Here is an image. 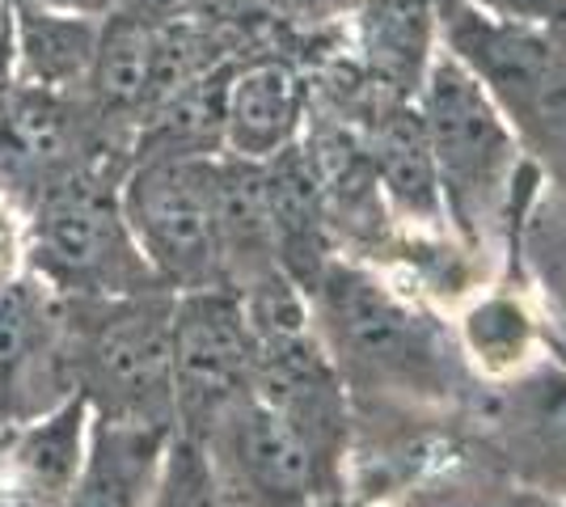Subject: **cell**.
<instances>
[{
	"label": "cell",
	"mask_w": 566,
	"mask_h": 507,
	"mask_svg": "<svg viewBox=\"0 0 566 507\" xmlns=\"http://www.w3.org/2000/svg\"><path fill=\"white\" fill-rule=\"evenodd\" d=\"M13 9H43V13H81V18H106L115 0H9Z\"/></svg>",
	"instance_id": "obj_22"
},
{
	"label": "cell",
	"mask_w": 566,
	"mask_h": 507,
	"mask_svg": "<svg viewBox=\"0 0 566 507\" xmlns=\"http://www.w3.org/2000/svg\"><path fill=\"white\" fill-rule=\"evenodd\" d=\"M174 432L148 423L90 419L81 474L60 507H148Z\"/></svg>",
	"instance_id": "obj_13"
},
{
	"label": "cell",
	"mask_w": 566,
	"mask_h": 507,
	"mask_svg": "<svg viewBox=\"0 0 566 507\" xmlns=\"http://www.w3.org/2000/svg\"><path fill=\"white\" fill-rule=\"evenodd\" d=\"M533 254H537V263H542L545 300L554 305L558 321L566 326V229H558V233H554V242L545 237Z\"/></svg>",
	"instance_id": "obj_20"
},
{
	"label": "cell",
	"mask_w": 566,
	"mask_h": 507,
	"mask_svg": "<svg viewBox=\"0 0 566 507\" xmlns=\"http://www.w3.org/2000/svg\"><path fill=\"white\" fill-rule=\"evenodd\" d=\"M427 4H431V9L440 13V22H444L449 13H457V9H461V4H470V0H427Z\"/></svg>",
	"instance_id": "obj_24"
},
{
	"label": "cell",
	"mask_w": 566,
	"mask_h": 507,
	"mask_svg": "<svg viewBox=\"0 0 566 507\" xmlns=\"http://www.w3.org/2000/svg\"><path fill=\"white\" fill-rule=\"evenodd\" d=\"M415 110L440 182L444 224H452L470 250H482L507 229V216L516 208V182L528 169L516 136L478 85V76L452 51L436 55L415 97Z\"/></svg>",
	"instance_id": "obj_2"
},
{
	"label": "cell",
	"mask_w": 566,
	"mask_h": 507,
	"mask_svg": "<svg viewBox=\"0 0 566 507\" xmlns=\"http://www.w3.org/2000/svg\"><path fill=\"white\" fill-rule=\"evenodd\" d=\"M380 178L385 191L415 224H444V203H440V182L427 152V136L415 102H401L394 119L380 131Z\"/></svg>",
	"instance_id": "obj_17"
},
{
	"label": "cell",
	"mask_w": 566,
	"mask_h": 507,
	"mask_svg": "<svg viewBox=\"0 0 566 507\" xmlns=\"http://www.w3.org/2000/svg\"><path fill=\"white\" fill-rule=\"evenodd\" d=\"M118 199L140 254L169 292L233 288L220 224V157L136 152Z\"/></svg>",
	"instance_id": "obj_6"
},
{
	"label": "cell",
	"mask_w": 566,
	"mask_h": 507,
	"mask_svg": "<svg viewBox=\"0 0 566 507\" xmlns=\"http://www.w3.org/2000/svg\"><path fill=\"white\" fill-rule=\"evenodd\" d=\"M195 440L237 507H308L347 495L326 478L308 444L262 402L254 389L233 398Z\"/></svg>",
	"instance_id": "obj_7"
},
{
	"label": "cell",
	"mask_w": 566,
	"mask_h": 507,
	"mask_svg": "<svg viewBox=\"0 0 566 507\" xmlns=\"http://www.w3.org/2000/svg\"><path fill=\"white\" fill-rule=\"evenodd\" d=\"M308 507H368V504H359V499H347V495H331V499H317V504H308Z\"/></svg>",
	"instance_id": "obj_25"
},
{
	"label": "cell",
	"mask_w": 566,
	"mask_h": 507,
	"mask_svg": "<svg viewBox=\"0 0 566 507\" xmlns=\"http://www.w3.org/2000/svg\"><path fill=\"white\" fill-rule=\"evenodd\" d=\"M486 427L516 486L566 495V363H528L495 381Z\"/></svg>",
	"instance_id": "obj_10"
},
{
	"label": "cell",
	"mask_w": 566,
	"mask_h": 507,
	"mask_svg": "<svg viewBox=\"0 0 566 507\" xmlns=\"http://www.w3.org/2000/svg\"><path fill=\"white\" fill-rule=\"evenodd\" d=\"M90 406L81 393L34 423L0 432V490L34 507H60L81 474L90 444Z\"/></svg>",
	"instance_id": "obj_12"
},
{
	"label": "cell",
	"mask_w": 566,
	"mask_h": 507,
	"mask_svg": "<svg viewBox=\"0 0 566 507\" xmlns=\"http://www.w3.org/2000/svg\"><path fill=\"white\" fill-rule=\"evenodd\" d=\"M473 9L520 25H542L554 34H566V0H470Z\"/></svg>",
	"instance_id": "obj_19"
},
{
	"label": "cell",
	"mask_w": 566,
	"mask_h": 507,
	"mask_svg": "<svg viewBox=\"0 0 566 507\" xmlns=\"http://www.w3.org/2000/svg\"><path fill=\"white\" fill-rule=\"evenodd\" d=\"M457 351L470 360L486 381H507L524 372L537 351V321L528 305L512 292H491L465 309L457 330Z\"/></svg>",
	"instance_id": "obj_16"
},
{
	"label": "cell",
	"mask_w": 566,
	"mask_h": 507,
	"mask_svg": "<svg viewBox=\"0 0 566 507\" xmlns=\"http://www.w3.org/2000/svg\"><path fill=\"white\" fill-rule=\"evenodd\" d=\"M0 507H34V504H25V499H13V495H4V490H0Z\"/></svg>",
	"instance_id": "obj_26"
},
{
	"label": "cell",
	"mask_w": 566,
	"mask_h": 507,
	"mask_svg": "<svg viewBox=\"0 0 566 507\" xmlns=\"http://www.w3.org/2000/svg\"><path fill=\"white\" fill-rule=\"evenodd\" d=\"M123 161L72 169L22 216V266L60 300H111L166 288L123 216Z\"/></svg>",
	"instance_id": "obj_3"
},
{
	"label": "cell",
	"mask_w": 566,
	"mask_h": 507,
	"mask_svg": "<svg viewBox=\"0 0 566 507\" xmlns=\"http://www.w3.org/2000/svg\"><path fill=\"white\" fill-rule=\"evenodd\" d=\"M102 18L13 9V85L81 94L94 68Z\"/></svg>",
	"instance_id": "obj_15"
},
{
	"label": "cell",
	"mask_w": 566,
	"mask_h": 507,
	"mask_svg": "<svg viewBox=\"0 0 566 507\" xmlns=\"http://www.w3.org/2000/svg\"><path fill=\"white\" fill-rule=\"evenodd\" d=\"M440 39L499 106L520 152L566 191V34L461 4L440 22Z\"/></svg>",
	"instance_id": "obj_5"
},
{
	"label": "cell",
	"mask_w": 566,
	"mask_h": 507,
	"mask_svg": "<svg viewBox=\"0 0 566 507\" xmlns=\"http://www.w3.org/2000/svg\"><path fill=\"white\" fill-rule=\"evenodd\" d=\"M18 266H22V216L0 194V275H9Z\"/></svg>",
	"instance_id": "obj_21"
},
{
	"label": "cell",
	"mask_w": 566,
	"mask_h": 507,
	"mask_svg": "<svg viewBox=\"0 0 566 507\" xmlns=\"http://www.w3.org/2000/svg\"><path fill=\"white\" fill-rule=\"evenodd\" d=\"M495 507H566V495H542V490L516 486V490H507Z\"/></svg>",
	"instance_id": "obj_23"
},
{
	"label": "cell",
	"mask_w": 566,
	"mask_h": 507,
	"mask_svg": "<svg viewBox=\"0 0 566 507\" xmlns=\"http://www.w3.org/2000/svg\"><path fill=\"white\" fill-rule=\"evenodd\" d=\"M359 51L380 85L415 102L440 55V13L427 0H368L359 9Z\"/></svg>",
	"instance_id": "obj_14"
},
{
	"label": "cell",
	"mask_w": 566,
	"mask_h": 507,
	"mask_svg": "<svg viewBox=\"0 0 566 507\" xmlns=\"http://www.w3.org/2000/svg\"><path fill=\"white\" fill-rule=\"evenodd\" d=\"M305 81L283 60L245 64L220 94V140L224 152L250 166H266L296 148L305 123Z\"/></svg>",
	"instance_id": "obj_11"
},
{
	"label": "cell",
	"mask_w": 566,
	"mask_h": 507,
	"mask_svg": "<svg viewBox=\"0 0 566 507\" xmlns=\"http://www.w3.org/2000/svg\"><path fill=\"white\" fill-rule=\"evenodd\" d=\"M148 507H237L229 499V490L216 478L208 453L187 440V435L174 432L161 461V478L153 490V504Z\"/></svg>",
	"instance_id": "obj_18"
},
{
	"label": "cell",
	"mask_w": 566,
	"mask_h": 507,
	"mask_svg": "<svg viewBox=\"0 0 566 507\" xmlns=\"http://www.w3.org/2000/svg\"><path fill=\"white\" fill-rule=\"evenodd\" d=\"M313 330L352 389H389L410 398L449 393L461 372L457 342L410 309L398 292L352 263H326L305 288Z\"/></svg>",
	"instance_id": "obj_1"
},
{
	"label": "cell",
	"mask_w": 566,
	"mask_h": 507,
	"mask_svg": "<svg viewBox=\"0 0 566 507\" xmlns=\"http://www.w3.org/2000/svg\"><path fill=\"white\" fill-rule=\"evenodd\" d=\"M64 309L72 389L85 398L90 414L174 432V292L64 300Z\"/></svg>",
	"instance_id": "obj_4"
},
{
	"label": "cell",
	"mask_w": 566,
	"mask_h": 507,
	"mask_svg": "<svg viewBox=\"0 0 566 507\" xmlns=\"http://www.w3.org/2000/svg\"><path fill=\"white\" fill-rule=\"evenodd\" d=\"M254 356L259 338L241 292H174V432L199 435L212 414L254 385Z\"/></svg>",
	"instance_id": "obj_8"
},
{
	"label": "cell",
	"mask_w": 566,
	"mask_h": 507,
	"mask_svg": "<svg viewBox=\"0 0 566 507\" xmlns=\"http://www.w3.org/2000/svg\"><path fill=\"white\" fill-rule=\"evenodd\" d=\"M72 393L64 300L25 266L0 275V432L43 419Z\"/></svg>",
	"instance_id": "obj_9"
}]
</instances>
